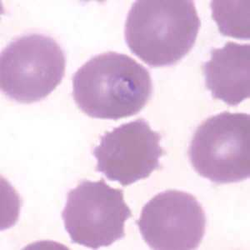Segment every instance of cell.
Instances as JSON below:
<instances>
[{
    "instance_id": "cell-1",
    "label": "cell",
    "mask_w": 250,
    "mask_h": 250,
    "mask_svg": "<svg viewBox=\"0 0 250 250\" xmlns=\"http://www.w3.org/2000/svg\"><path fill=\"white\" fill-rule=\"evenodd\" d=\"M153 83L147 68L127 54H99L73 77V97L88 116L118 120L139 114L150 100Z\"/></svg>"
},
{
    "instance_id": "cell-2",
    "label": "cell",
    "mask_w": 250,
    "mask_h": 250,
    "mask_svg": "<svg viewBox=\"0 0 250 250\" xmlns=\"http://www.w3.org/2000/svg\"><path fill=\"white\" fill-rule=\"evenodd\" d=\"M201 22L191 0H138L128 11L125 41L153 68L175 64L196 42Z\"/></svg>"
},
{
    "instance_id": "cell-3",
    "label": "cell",
    "mask_w": 250,
    "mask_h": 250,
    "mask_svg": "<svg viewBox=\"0 0 250 250\" xmlns=\"http://www.w3.org/2000/svg\"><path fill=\"white\" fill-rule=\"evenodd\" d=\"M65 66L64 53L53 38L24 34L1 52V90L16 102H38L57 88L64 76Z\"/></svg>"
},
{
    "instance_id": "cell-4",
    "label": "cell",
    "mask_w": 250,
    "mask_h": 250,
    "mask_svg": "<svg viewBox=\"0 0 250 250\" xmlns=\"http://www.w3.org/2000/svg\"><path fill=\"white\" fill-rule=\"evenodd\" d=\"M188 158L200 176L215 184L238 183L250 175V116L223 112L194 132Z\"/></svg>"
},
{
    "instance_id": "cell-5",
    "label": "cell",
    "mask_w": 250,
    "mask_h": 250,
    "mask_svg": "<svg viewBox=\"0 0 250 250\" xmlns=\"http://www.w3.org/2000/svg\"><path fill=\"white\" fill-rule=\"evenodd\" d=\"M130 217L122 189L110 187L103 179L83 180L69 191L62 212L71 241L93 250L123 239L125 222Z\"/></svg>"
},
{
    "instance_id": "cell-6",
    "label": "cell",
    "mask_w": 250,
    "mask_h": 250,
    "mask_svg": "<svg viewBox=\"0 0 250 250\" xmlns=\"http://www.w3.org/2000/svg\"><path fill=\"white\" fill-rule=\"evenodd\" d=\"M136 224L152 250H195L205 236L206 216L195 197L172 189L150 199Z\"/></svg>"
},
{
    "instance_id": "cell-7",
    "label": "cell",
    "mask_w": 250,
    "mask_h": 250,
    "mask_svg": "<svg viewBox=\"0 0 250 250\" xmlns=\"http://www.w3.org/2000/svg\"><path fill=\"white\" fill-rule=\"evenodd\" d=\"M161 139L144 119L106 132L93 152L97 172L123 186L147 179L160 167L159 159L165 154Z\"/></svg>"
},
{
    "instance_id": "cell-8",
    "label": "cell",
    "mask_w": 250,
    "mask_h": 250,
    "mask_svg": "<svg viewBox=\"0 0 250 250\" xmlns=\"http://www.w3.org/2000/svg\"><path fill=\"white\" fill-rule=\"evenodd\" d=\"M205 83L212 96L231 106L250 95V46L228 42L211 51L203 65Z\"/></svg>"
},
{
    "instance_id": "cell-9",
    "label": "cell",
    "mask_w": 250,
    "mask_h": 250,
    "mask_svg": "<svg viewBox=\"0 0 250 250\" xmlns=\"http://www.w3.org/2000/svg\"><path fill=\"white\" fill-rule=\"evenodd\" d=\"M245 2L244 5H239V2L231 1H213L211 3V9L213 10V20L216 21L219 30L222 34L237 38L240 40L250 39V23L249 11L245 12Z\"/></svg>"
}]
</instances>
